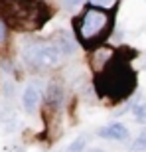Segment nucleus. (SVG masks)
Returning <instances> with one entry per match:
<instances>
[{"label": "nucleus", "instance_id": "dca6fc26", "mask_svg": "<svg viewBox=\"0 0 146 152\" xmlns=\"http://www.w3.org/2000/svg\"><path fill=\"white\" fill-rule=\"evenodd\" d=\"M89 152H103L101 148H93V150H89Z\"/></svg>", "mask_w": 146, "mask_h": 152}, {"label": "nucleus", "instance_id": "f3484780", "mask_svg": "<svg viewBox=\"0 0 146 152\" xmlns=\"http://www.w3.org/2000/svg\"><path fill=\"white\" fill-rule=\"evenodd\" d=\"M18 152H24V150H18Z\"/></svg>", "mask_w": 146, "mask_h": 152}, {"label": "nucleus", "instance_id": "6e6552de", "mask_svg": "<svg viewBox=\"0 0 146 152\" xmlns=\"http://www.w3.org/2000/svg\"><path fill=\"white\" fill-rule=\"evenodd\" d=\"M45 99H47V105L51 109H59L63 103V87L59 83H50L47 85V93H45Z\"/></svg>", "mask_w": 146, "mask_h": 152}, {"label": "nucleus", "instance_id": "9b49d317", "mask_svg": "<svg viewBox=\"0 0 146 152\" xmlns=\"http://www.w3.org/2000/svg\"><path fill=\"white\" fill-rule=\"evenodd\" d=\"M83 146H85V136H79V138H75V140L69 144L67 152H81V150H83Z\"/></svg>", "mask_w": 146, "mask_h": 152}, {"label": "nucleus", "instance_id": "f03ea898", "mask_svg": "<svg viewBox=\"0 0 146 152\" xmlns=\"http://www.w3.org/2000/svg\"><path fill=\"white\" fill-rule=\"evenodd\" d=\"M77 39L85 48H99L112 32V14L97 4H87L83 12L73 20Z\"/></svg>", "mask_w": 146, "mask_h": 152}, {"label": "nucleus", "instance_id": "ddd939ff", "mask_svg": "<svg viewBox=\"0 0 146 152\" xmlns=\"http://www.w3.org/2000/svg\"><path fill=\"white\" fill-rule=\"evenodd\" d=\"M134 113H136V117H138V121H144L146 118V103L140 105V107H134Z\"/></svg>", "mask_w": 146, "mask_h": 152}, {"label": "nucleus", "instance_id": "20e7f679", "mask_svg": "<svg viewBox=\"0 0 146 152\" xmlns=\"http://www.w3.org/2000/svg\"><path fill=\"white\" fill-rule=\"evenodd\" d=\"M22 56L32 69H51L59 65L63 53L53 42H30L24 48Z\"/></svg>", "mask_w": 146, "mask_h": 152}, {"label": "nucleus", "instance_id": "f257e3e1", "mask_svg": "<svg viewBox=\"0 0 146 152\" xmlns=\"http://www.w3.org/2000/svg\"><path fill=\"white\" fill-rule=\"evenodd\" d=\"M134 87H136V73L128 65L126 57L123 56H117L101 73H97L95 79V89L99 97L109 99L112 103L124 101L126 97H130L134 93Z\"/></svg>", "mask_w": 146, "mask_h": 152}, {"label": "nucleus", "instance_id": "39448f33", "mask_svg": "<svg viewBox=\"0 0 146 152\" xmlns=\"http://www.w3.org/2000/svg\"><path fill=\"white\" fill-rule=\"evenodd\" d=\"M117 57V51L112 50V48H107V45H99L95 51H93V56H91V67L95 73H101L103 69L107 67L109 63L112 61Z\"/></svg>", "mask_w": 146, "mask_h": 152}, {"label": "nucleus", "instance_id": "0eeeda50", "mask_svg": "<svg viewBox=\"0 0 146 152\" xmlns=\"http://www.w3.org/2000/svg\"><path fill=\"white\" fill-rule=\"evenodd\" d=\"M22 103H24L26 113L34 115L36 109H38V105H39V91H38V87H34V85L26 87V91H24V97H22Z\"/></svg>", "mask_w": 146, "mask_h": 152}, {"label": "nucleus", "instance_id": "9d476101", "mask_svg": "<svg viewBox=\"0 0 146 152\" xmlns=\"http://www.w3.org/2000/svg\"><path fill=\"white\" fill-rule=\"evenodd\" d=\"M132 152H142V150H146V134H140L138 138H136L134 142H132Z\"/></svg>", "mask_w": 146, "mask_h": 152}, {"label": "nucleus", "instance_id": "2eb2a0df", "mask_svg": "<svg viewBox=\"0 0 146 152\" xmlns=\"http://www.w3.org/2000/svg\"><path fill=\"white\" fill-rule=\"evenodd\" d=\"M79 2H81V0H65V4H67V6H71V8H73V6H77Z\"/></svg>", "mask_w": 146, "mask_h": 152}, {"label": "nucleus", "instance_id": "7ed1b4c3", "mask_svg": "<svg viewBox=\"0 0 146 152\" xmlns=\"http://www.w3.org/2000/svg\"><path fill=\"white\" fill-rule=\"evenodd\" d=\"M0 12L6 22L20 30L38 28L50 16L45 4L39 0H0Z\"/></svg>", "mask_w": 146, "mask_h": 152}, {"label": "nucleus", "instance_id": "423d86ee", "mask_svg": "<svg viewBox=\"0 0 146 152\" xmlns=\"http://www.w3.org/2000/svg\"><path fill=\"white\" fill-rule=\"evenodd\" d=\"M99 136L101 138H107V140H126L128 138V129L124 126L123 123H111L107 126L99 129Z\"/></svg>", "mask_w": 146, "mask_h": 152}, {"label": "nucleus", "instance_id": "1a4fd4ad", "mask_svg": "<svg viewBox=\"0 0 146 152\" xmlns=\"http://www.w3.org/2000/svg\"><path fill=\"white\" fill-rule=\"evenodd\" d=\"M53 44L57 45V50L61 51L63 56H69V53H73V51H75V44H73L71 39H69V36H65L63 32H57V34H55Z\"/></svg>", "mask_w": 146, "mask_h": 152}, {"label": "nucleus", "instance_id": "4468645a", "mask_svg": "<svg viewBox=\"0 0 146 152\" xmlns=\"http://www.w3.org/2000/svg\"><path fill=\"white\" fill-rule=\"evenodd\" d=\"M95 4H99V6H105V4H111L112 0H93Z\"/></svg>", "mask_w": 146, "mask_h": 152}, {"label": "nucleus", "instance_id": "f8f14e48", "mask_svg": "<svg viewBox=\"0 0 146 152\" xmlns=\"http://www.w3.org/2000/svg\"><path fill=\"white\" fill-rule=\"evenodd\" d=\"M6 38H8V22L0 18V48L6 44Z\"/></svg>", "mask_w": 146, "mask_h": 152}]
</instances>
